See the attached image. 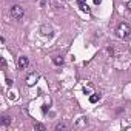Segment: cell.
<instances>
[{
    "label": "cell",
    "instance_id": "4",
    "mask_svg": "<svg viewBox=\"0 0 131 131\" xmlns=\"http://www.w3.org/2000/svg\"><path fill=\"white\" fill-rule=\"evenodd\" d=\"M19 70H26L28 68V65H29V59L26 57V56H20L19 57Z\"/></svg>",
    "mask_w": 131,
    "mask_h": 131
},
{
    "label": "cell",
    "instance_id": "8",
    "mask_svg": "<svg viewBox=\"0 0 131 131\" xmlns=\"http://www.w3.org/2000/svg\"><path fill=\"white\" fill-rule=\"evenodd\" d=\"M34 130H36V131H45L46 128H45V125H43V123L36 122V123H34Z\"/></svg>",
    "mask_w": 131,
    "mask_h": 131
},
{
    "label": "cell",
    "instance_id": "16",
    "mask_svg": "<svg viewBox=\"0 0 131 131\" xmlns=\"http://www.w3.org/2000/svg\"><path fill=\"white\" fill-rule=\"evenodd\" d=\"M127 8H128V9L131 11V0H130V2H128V5H127Z\"/></svg>",
    "mask_w": 131,
    "mask_h": 131
},
{
    "label": "cell",
    "instance_id": "13",
    "mask_svg": "<svg viewBox=\"0 0 131 131\" xmlns=\"http://www.w3.org/2000/svg\"><path fill=\"white\" fill-rule=\"evenodd\" d=\"M42 111H43V114H46V111H48V106H46V105H43V106H42Z\"/></svg>",
    "mask_w": 131,
    "mask_h": 131
},
{
    "label": "cell",
    "instance_id": "17",
    "mask_svg": "<svg viewBox=\"0 0 131 131\" xmlns=\"http://www.w3.org/2000/svg\"><path fill=\"white\" fill-rule=\"evenodd\" d=\"M100 2H102V0H94V3H96V5H100Z\"/></svg>",
    "mask_w": 131,
    "mask_h": 131
},
{
    "label": "cell",
    "instance_id": "12",
    "mask_svg": "<svg viewBox=\"0 0 131 131\" xmlns=\"http://www.w3.org/2000/svg\"><path fill=\"white\" fill-rule=\"evenodd\" d=\"M85 123H88V120H87V119H83V117H82V120H79L76 125H77V127H80V125H85Z\"/></svg>",
    "mask_w": 131,
    "mask_h": 131
},
{
    "label": "cell",
    "instance_id": "15",
    "mask_svg": "<svg viewBox=\"0 0 131 131\" xmlns=\"http://www.w3.org/2000/svg\"><path fill=\"white\" fill-rule=\"evenodd\" d=\"M77 2H79V6H80V5H83L85 2H87V0H77Z\"/></svg>",
    "mask_w": 131,
    "mask_h": 131
},
{
    "label": "cell",
    "instance_id": "5",
    "mask_svg": "<svg viewBox=\"0 0 131 131\" xmlns=\"http://www.w3.org/2000/svg\"><path fill=\"white\" fill-rule=\"evenodd\" d=\"M40 31H42V34H43V36H48V34H51L53 28H51L49 25H43V26L40 28Z\"/></svg>",
    "mask_w": 131,
    "mask_h": 131
},
{
    "label": "cell",
    "instance_id": "1",
    "mask_svg": "<svg viewBox=\"0 0 131 131\" xmlns=\"http://www.w3.org/2000/svg\"><path fill=\"white\" fill-rule=\"evenodd\" d=\"M130 34H131V28L128 23H120L117 26V36L120 39H128Z\"/></svg>",
    "mask_w": 131,
    "mask_h": 131
},
{
    "label": "cell",
    "instance_id": "3",
    "mask_svg": "<svg viewBox=\"0 0 131 131\" xmlns=\"http://www.w3.org/2000/svg\"><path fill=\"white\" fill-rule=\"evenodd\" d=\"M39 79H40L39 73H36V71H34V73H29V74L26 76V85H28V87H34V85L37 83Z\"/></svg>",
    "mask_w": 131,
    "mask_h": 131
},
{
    "label": "cell",
    "instance_id": "14",
    "mask_svg": "<svg viewBox=\"0 0 131 131\" xmlns=\"http://www.w3.org/2000/svg\"><path fill=\"white\" fill-rule=\"evenodd\" d=\"M2 66H3V68L6 66V60H5V59H2Z\"/></svg>",
    "mask_w": 131,
    "mask_h": 131
},
{
    "label": "cell",
    "instance_id": "9",
    "mask_svg": "<svg viewBox=\"0 0 131 131\" xmlns=\"http://www.w3.org/2000/svg\"><path fill=\"white\" fill-rule=\"evenodd\" d=\"M99 99H100L99 94H91V96H89V102H91V103H96Z\"/></svg>",
    "mask_w": 131,
    "mask_h": 131
},
{
    "label": "cell",
    "instance_id": "7",
    "mask_svg": "<svg viewBox=\"0 0 131 131\" xmlns=\"http://www.w3.org/2000/svg\"><path fill=\"white\" fill-rule=\"evenodd\" d=\"M53 63L57 65V66H62L63 65V59H62L60 56H56V57H53Z\"/></svg>",
    "mask_w": 131,
    "mask_h": 131
},
{
    "label": "cell",
    "instance_id": "6",
    "mask_svg": "<svg viewBox=\"0 0 131 131\" xmlns=\"http://www.w3.org/2000/svg\"><path fill=\"white\" fill-rule=\"evenodd\" d=\"M0 122H2V125H3V127H8V125H9L11 122H13V120H11V117H9V116H2Z\"/></svg>",
    "mask_w": 131,
    "mask_h": 131
},
{
    "label": "cell",
    "instance_id": "2",
    "mask_svg": "<svg viewBox=\"0 0 131 131\" xmlns=\"http://www.w3.org/2000/svg\"><path fill=\"white\" fill-rule=\"evenodd\" d=\"M11 15H13V19L15 20H20L22 17L25 15V9L20 6V5H14L13 8H11Z\"/></svg>",
    "mask_w": 131,
    "mask_h": 131
},
{
    "label": "cell",
    "instance_id": "11",
    "mask_svg": "<svg viewBox=\"0 0 131 131\" xmlns=\"http://www.w3.org/2000/svg\"><path fill=\"white\" fill-rule=\"evenodd\" d=\"M65 128H66V123H63V122L57 123V127H56V130H65Z\"/></svg>",
    "mask_w": 131,
    "mask_h": 131
},
{
    "label": "cell",
    "instance_id": "10",
    "mask_svg": "<svg viewBox=\"0 0 131 131\" xmlns=\"http://www.w3.org/2000/svg\"><path fill=\"white\" fill-rule=\"evenodd\" d=\"M80 9L83 11V13H87V14L89 13V6H88L87 3H83V5H80Z\"/></svg>",
    "mask_w": 131,
    "mask_h": 131
}]
</instances>
